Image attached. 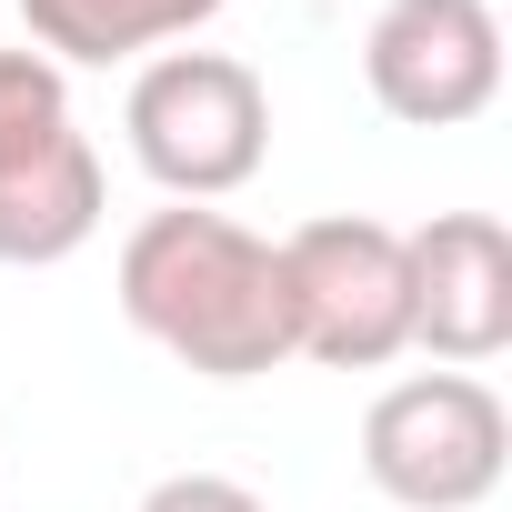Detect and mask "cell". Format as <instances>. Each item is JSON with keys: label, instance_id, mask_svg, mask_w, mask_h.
<instances>
[{"label": "cell", "instance_id": "1", "mask_svg": "<svg viewBox=\"0 0 512 512\" xmlns=\"http://www.w3.org/2000/svg\"><path fill=\"white\" fill-rule=\"evenodd\" d=\"M121 312L141 342H161L201 382H262L292 362V292H282V241L211 201L141 211L121 241Z\"/></svg>", "mask_w": 512, "mask_h": 512}, {"label": "cell", "instance_id": "2", "mask_svg": "<svg viewBox=\"0 0 512 512\" xmlns=\"http://www.w3.org/2000/svg\"><path fill=\"white\" fill-rule=\"evenodd\" d=\"M111 181L91 131L71 121V81L41 51H0V262L51 272L101 231Z\"/></svg>", "mask_w": 512, "mask_h": 512}, {"label": "cell", "instance_id": "3", "mask_svg": "<svg viewBox=\"0 0 512 512\" xmlns=\"http://www.w3.org/2000/svg\"><path fill=\"white\" fill-rule=\"evenodd\" d=\"M121 131L171 201H231L272 151V91L231 51H151L131 71Z\"/></svg>", "mask_w": 512, "mask_h": 512}, {"label": "cell", "instance_id": "4", "mask_svg": "<svg viewBox=\"0 0 512 512\" xmlns=\"http://www.w3.org/2000/svg\"><path fill=\"white\" fill-rule=\"evenodd\" d=\"M362 472L402 512H472L512 472V412L482 372H402L362 412Z\"/></svg>", "mask_w": 512, "mask_h": 512}, {"label": "cell", "instance_id": "5", "mask_svg": "<svg viewBox=\"0 0 512 512\" xmlns=\"http://www.w3.org/2000/svg\"><path fill=\"white\" fill-rule=\"evenodd\" d=\"M282 292H292V352L332 372H382L412 352V262L402 231L372 211H322L282 241Z\"/></svg>", "mask_w": 512, "mask_h": 512}, {"label": "cell", "instance_id": "6", "mask_svg": "<svg viewBox=\"0 0 512 512\" xmlns=\"http://www.w3.org/2000/svg\"><path fill=\"white\" fill-rule=\"evenodd\" d=\"M362 81L392 121L452 131L502 101V21L492 0H382L362 31Z\"/></svg>", "mask_w": 512, "mask_h": 512}, {"label": "cell", "instance_id": "7", "mask_svg": "<svg viewBox=\"0 0 512 512\" xmlns=\"http://www.w3.org/2000/svg\"><path fill=\"white\" fill-rule=\"evenodd\" d=\"M412 262V352H432L442 372H482L492 352H512V231L492 211H432L422 231H402Z\"/></svg>", "mask_w": 512, "mask_h": 512}, {"label": "cell", "instance_id": "8", "mask_svg": "<svg viewBox=\"0 0 512 512\" xmlns=\"http://www.w3.org/2000/svg\"><path fill=\"white\" fill-rule=\"evenodd\" d=\"M11 11H21V31H31L41 61H61V71H111V61H141V51H161V41L211 31L231 0H11Z\"/></svg>", "mask_w": 512, "mask_h": 512}, {"label": "cell", "instance_id": "9", "mask_svg": "<svg viewBox=\"0 0 512 512\" xmlns=\"http://www.w3.org/2000/svg\"><path fill=\"white\" fill-rule=\"evenodd\" d=\"M141 512H272V502L251 482H231V472H171V482L141 492Z\"/></svg>", "mask_w": 512, "mask_h": 512}, {"label": "cell", "instance_id": "10", "mask_svg": "<svg viewBox=\"0 0 512 512\" xmlns=\"http://www.w3.org/2000/svg\"><path fill=\"white\" fill-rule=\"evenodd\" d=\"M0 11H11V0H0Z\"/></svg>", "mask_w": 512, "mask_h": 512}]
</instances>
